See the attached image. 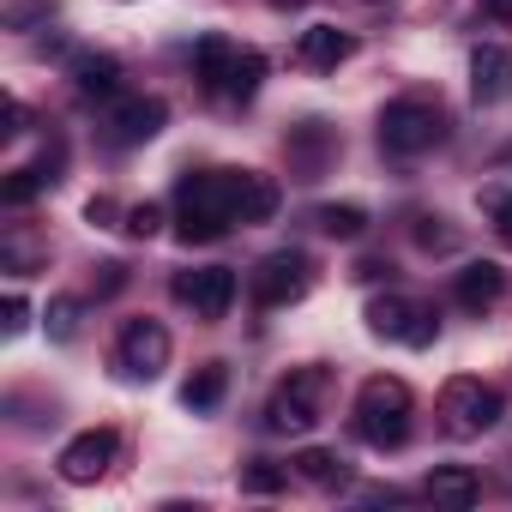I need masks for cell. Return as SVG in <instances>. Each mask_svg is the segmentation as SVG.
I'll return each mask as SVG.
<instances>
[{
    "mask_svg": "<svg viewBox=\"0 0 512 512\" xmlns=\"http://www.w3.org/2000/svg\"><path fill=\"white\" fill-rule=\"evenodd\" d=\"M314 223H320L332 241H356V235L368 229V211H362V205H320Z\"/></svg>",
    "mask_w": 512,
    "mask_h": 512,
    "instance_id": "cell-24",
    "label": "cell"
},
{
    "mask_svg": "<svg viewBox=\"0 0 512 512\" xmlns=\"http://www.w3.org/2000/svg\"><path fill=\"white\" fill-rule=\"evenodd\" d=\"M223 392H229V368H223V362H205V368H193V374H187L181 404H187L193 416H205V410H217V404H223Z\"/></svg>",
    "mask_w": 512,
    "mask_h": 512,
    "instance_id": "cell-20",
    "label": "cell"
},
{
    "mask_svg": "<svg viewBox=\"0 0 512 512\" xmlns=\"http://www.w3.org/2000/svg\"><path fill=\"white\" fill-rule=\"evenodd\" d=\"M452 296H458V308L482 314V308H494V302L506 296V272H500L494 260H470V266L452 272Z\"/></svg>",
    "mask_w": 512,
    "mask_h": 512,
    "instance_id": "cell-13",
    "label": "cell"
},
{
    "mask_svg": "<svg viewBox=\"0 0 512 512\" xmlns=\"http://www.w3.org/2000/svg\"><path fill=\"white\" fill-rule=\"evenodd\" d=\"M446 217H416V241L422 247H452V229H440Z\"/></svg>",
    "mask_w": 512,
    "mask_h": 512,
    "instance_id": "cell-29",
    "label": "cell"
},
{
    "mask_svg": "<svg viewBox=\"0 0 512 512\" xmlns=\"http://www.w3.org/2000/svg\"><path fill=\"white\" fill-rule=\"evenodd\" d=\"M368 332H374V338H392V344H410V350H428V344L440 338V320H434L422 302L386 290V296L368 302Z\"/></svg>",
    "mask_w": 512,
    "mask_h": 512,
    "instance_id": "cell-7",
    "label": "cell"
},
{
    "mask_svg": "<svg viewBox=\"0 0 512 512\" xmlns=\"http://www.w3.org/2000/svg\"><path fill=\"white\" fill-rule=\"evenodd\" d=\"M470 97H476V103H500V97H512V49L482 43V49L470 55Z\"/></svg>",
    "mask_w": 512,
    "mask_h": 512,
    "instance_id": "cell-14",
    "label": "cell"
},
{
    "mask_svg": "<svg viewBox=\"0 0 512 512\" xmlns=\"http://www.w3.org/2000/svg\"><path fill=\"white\" fill-rule=\"evenodd\" d=\"M115 368L127 380H157L169 368V332L157 320H127L115 338Z\"/></svg>",
    "mask_w": 512,
    "mask_h": 512,
    "instance_id": "cell-8",
    "label": "cell"
},
{
    "mask_svg": "<svg viewBox=\"0 0 512 512\" xmlns=\"http://www.w3.org/2000/svg\"><path fill=\"white\" fill-rule=\"evenodd\" d=\"M272 7H278V13H302V7H308V0H272Z\"/></svg>",
    "mask_w": 512,
    "mask_h": 512,
    "instance_id": "cell-35",
    "label": "cell"
},
{
    "mask_svg": "<svg viewBox=\"0 0 512 512\" xmlns=\"http://www.w3.org/2000/svg\"><path fill=\"white\" fill-rule=\"evenodd\" d=\"M284 151H290V169H296L302 181H314V175H320V169L338 157V139H332V127H320V121H302V127H290Z\"/></svg>",
    "mask_w": 512,
    "mask_h": 512,
    "instance_id": "cell-12",
    "label": "cell"
},
{
    "mask_svg": "<svg viewBox=\"0 0 512 512\" xmlns=\"http://www.w3.org/2000/svg\"><path fill=\"white\" fill-rule=\"evenodd\" d=\"M169 290L181 308H193V320H223L235 302V272L229 266H193V272H175Z\"/></svg>",
    "mask_w": 512,
    "mask_h": 512,
    "instance_id": "cell-9",
    "label": "cell"
},
{
    "mask_svg": "<svg viewBox=\"0 0 512 512\" xmlns=\"http://www.w3.org/2000/svg\"><path fill=\"white\" fill-rule=\"evenodd\" d=\"M235 181L241 169H205V175H181L175 187V235L187 247L223 241L235 229Z\"/></svg>",
    "mask_w": 512,
    "mask_h": 512,
    "instance_id": "cell-1",
    "label": "cell"
},
{
    "mask_svg": "<svg viewBox=\"0 0 512 512\" xmlns=\"http://www.w3.org/2000/svg\"><path fill=\"white\" fill-rule=\"evenodd\" d=\"M356 278H362V284H380V278L392 284V266H386V260H362V266H356Z\"/></svg>",
    "mask_w": 512,
    "mask_h": 512,
    "instance_id": "cell-33",
    "label": "cell"
},
{
    "mask_svg": "<svg viewBox=\"0 0 512 512\" xmlns=\"http://www.w3.org/2000/svg\"><path fill=\"white\" fill-rule=\"evenodd\" d=\"M500 416H506V398H500L488 380L452 374V380L440 386V428H446L452 440H476V434H488Z\"/></svg>",
    "mask_w": 512,
    "mask_h": 512,
    "instance_id": "cell-4",
    "label": "cell"
},
{
    "mask_svg": "<svg viewBox=\"0 0 512 512\" xmlns=\"http://www.w3.org/2000/svg\"><path fill=\"white\" fill-rule=\"evenodd\" d=\"M73 91L79 97H115L121 91V61L115 55H73Z\"/></svg>",
    "mask_w": 512,
    "mask_h": 512,
    "instance_id": "cell-19",
    "label": "cell"
},
{
    "mask_svg": "<svg viewBox=\"0 0 512 512\" xmlns=\"http://www.w3.org/2000/svg\"><path fill=\"white\" fill-rule=\"evenodd\" d=\"M31 326V302L25 296H7V338H19Z\"/></svg>",
    "mask_w": 512,
    "mask_h": 512,
    "instance_id": "cell-30",
    "label": "cell"
},
{
    "mask_svg": "<svg viewBox=\"0 0 512 512\" xmlns=\"http://www.w3.org/2000/svg\"><path fill=\"white\" fill-rule=\"evenodd\" d=\"M157 223H163V211H157V205H133L121 229H127L133 241H151V235H157Z\"/></svg>",
    "mask_w": 512,
    "mask_h": 512,
    "instance_id": "cell-28",
    "label": "cell"
},
{
    "mask_svg": "<svg viewBox=\"0 0 512 512\" xmlns=\"http://www.w3.org/2000/svg\"><path fill=\"white\" fill-rule=\"evenodd\" d=\"M49 181H61V157H49V163H31V169H13L7 181H0V205H31Z\"/></svg>",
    "mask_w": 512,
    "mask_h": 512,
    "instance_id": "cell-21",
    "label": "cell"
},
{
    "mask_svg": "<svg viewBox=\"0 0 512 512\" xmlns=\"http://www.w3.org/2000/svg\"><path fill=\"white\" fill-rule=\"evenodd\" d=\"M229 55H235V43H229V37H199V43H193V79H199V85L211 91V85L223 79Z\"/></svg>",
    "mask_w": 512,
    "mask_h": 512,
    "instance_id": "cell-23",
    "label": "cell"
},
{
    "mask_svg": "<svg viewBox=\"0 0 512 512\" xmlns=\"http://www.w3.org/2000/svg\"><path fill=\"white\" fill-rule=\"evenodd\" d=\"M350 37L338 31V25H314V31H302V43H296V61L302 67H314V73H332V67H344L350 61Z\"/></svg>",
    "mask_w": 512,
    "mask_h": 512,
    "instance_id": "cell-18",
    "label": "cell"
},
{
    "mask_svg": "<svg viewBox=\"0 0 512 512\" xmlns=\"http://www.w3.org/2000/svg\"><path fill=\"white\" fill-rule=\"evenodd\" d=\"M169 121V103L163 97H121L109 109V145L115 151H133V145H151Z\"/></svg>",
    "mask_w": 512,
    "mask_h": 512,
    "instance_id": "cell-11",
    "label": "cell"
},
{
    "mask_svg": "<svg viewBox=\"0 0 512 512\" xmlns=\"http://www.w3.org/2000/svg\"><path fill=\"white\" fill-rule=\"evenodd\" d=\"M260 79H266V55H260V49H235L229 67H223V79L211 85V97H223V103H247L253 91H260Z\"/></svg>",
    "mask_w": 512,
    "mask_h": 512,
    "instance_id": "cell-17",
    "label": "cell"
},
{
    "mask_svg": "<svg viewBox=\"0 0 512 512\" xmlns=\"http://www.w3.org/2000/svg\"><path fill=\"white\" fill-rule=\"evenodd\" d=\"M488 211H494V235H500V241L512 247V193H500V199H494Z\"/></svg>",
    "mask_w": 512,
    "mask_h": 512,
    "instance_id": "cell-31",
    "label": "cell"
},
{
    "mask_svg": "<svg viewBox=\"0 0 512 512\" xmlns=\"http://www.w3.org/2000/svg\"><path fill=\"white\" fill-rule=\"evenodd\" d=\"M49 13H55V0H13V7H7V31H25V25H37Z\"/></svg>",
    "mask_w": 512,
    "mask_h": 512,
    "instance_id": "cell-27",
    "label": "cell"
},
{
    "mask_svg": "<svg viewBox=\"0 0 512 512\" xmlns=\"http://www.w3.org/2000/svg\"><path fill=\"white\" fill-rule=\"evenodd\" d=\"M278 181L272 175H260V169H241V181H235V223L247 229V223H272L278 217Z\"/></svg>",
    "mask_w": 512,
    "mask_h": 512,
    "instance_id": "cell-15",
    "label": "cell"
},
{
    "mask_svg": "<svg viewBox=\"0 0 512 512\" xmlns=\"http://www.w3.org/2000/svg\"><path fill=\"white\" fill-rule=\"evenodd\" d=\"M326 404V368H296L290 380H278L272 404H266V428L272 434H308L320 422Z\"/></svg>",
    "mask_w": 512,
    "mask_h": 512,
    "instance_id": "cell-5",
    "label": "cell"
},
{
    "mask_svg": "<svg viewBox=\"0 0 512 512\" xmlns=\"http://www.w3.org/2000/svg\"><path fill=\"white\" fill-rule=\"evenodd\" d=\"M79 314H85L79 296H55L49 314H43V320H49V338H55V344H73V338H79Z\"/></svg>",
    "mask_w": 512,
    "mask_h": 512,
    "instance_id": "cell-25",
    "label": "cell"
},
{
    "mask_svg": "<svg viewBox=\"0 0 512 512\" xmlns=\"http://www.w3.org/2000/svg\"><path fill=\"white\" fill-rule=\"evenodd\" d=\"M290 470H296L302 482H314V488H344V482H350V464H344L338 452H326V446L296 452V458H290Z\"/></svg>",
    "mask_w": 512,
    "mask_h": 512,
    "instance_id": "cell-22",
    "label": "cell"
},
{
    "mask_svg": "<svg viewBox=\"0 0 512 512\" xmlns=\"http://www.w3.org/2000/svg\"><path fill=\"white\" fill-rule=\"evenodd\" d=\"M422 494H428L434 506H476L482 476H476L470 464H434V470H428V482H422Z\"/></svg>",
    "mask_w": 512,
    "mask_h": 512,
    "instance_id": "cell-16",
    "label": "cell"
},
{
    "mask_svg": "<svg viewBox=\"0 0 512 512\" xmlns=\"http://www.w3.org/2000/svg\"><path fill=\"white\" fill-rule=\"evenodd\" d=\"M446 139V109L434 97H392L380 109V151L386 157H422Z\"/></svg>",
    "mask_w": 512,
    "mask_h": 512,
    "instance_id": "cell-3",
    "label": "cell"
},
{
    "mask_svg": "<svg viewBox=\"0 0 512 512\" xmlns=\"http://www.w3.org/2000/svg\"><path fill=\"white\" fill-rule=\"evenodd\" d=\"M115 452H121L115 428H85V434H73V440L61 446V476H67L73 488H91V482H103V476H109Z\"/></svg>",
    "mask_w": 512,
    "mask_h": 512,
    "instance_id": "cell-10",
    "label": "cell"
},
{
    "mask_svg": "<svg viewBox=\"0 0 512 512\" xmlns=\"http://www.w3.org/2000/svg\"><path fill=\"white\" fill-rule=\"evenodd\" d=\"M488 7V19H512V0H482Z\"/></svg>",
    "mask_w": 512,
    "mask_h": 512,
    "instance_id": "cell-34",
    "label": "cell"
},
{
    "mask_svg": "<svg viewBox=\"0 0 512 512\" xmlns=\"http://www.w3.org/2000/svg\"><path fill=\"white\" fill-rule=\"evenodd\" d=\"M247 290H253V302H260V308H290V302H302V296L314 290V260H308L302 247L266 253V260L253 266Z\"/></svg>",
    "mask_w": 512,
    "mask_h": 512,
    "instance_id": "cell-6",
    "label": "cell"
},
{
    "mask_svg": "<svg viewBox=\"0 0 512 512\" xmlns=\"http://www.w3.org/2000/svg\"><path fill=\"white\" fill-rule=\"evenodd\" d=\"M284 482H290V476H284L272 458H253V464L241 470V488H247V494H278Z\"/></svg>",
    "mask_w": 512,
    "mask_h": 512,
    "instance_id": "cell-26",
    "label": "cell"
},
{
    "mask_svg": "<svg viewBox=\"0 0 512 512\" xmlns=\"http://www.w3.org/2000/svg\"><path fill=\"white\" fill-rule=\"evenodd\" d=\"M410 410H416L410 386H404L398 374H374V380H362V392H356V434H362L374 452H398V446L410 440Z\"/></svg>",
    "mask_w": 512,
    "mask_h": 512,
    "instance_id": "cell-2",
    "label": "cell"
},
{
    "mask_svg": "<svg viewBox=\"0 0 512 512\" xmlns=\"http://www.w3.org/2000/svg\"><path fill=\"white\" fill-rule=\"evenodd\" d=\"M97 272H103V278H97V290H103V296H115V290L127 284V266H115V260H109V266H97Z\"/></svg>",
    "mask_w": 512,
    "mask_h": 512,
    "instance_id": "cell-32",
    "label": "cell"
}]
</instances>
